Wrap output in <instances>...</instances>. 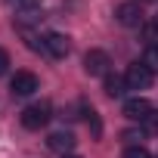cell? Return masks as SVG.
Returning a JSON list of instances; mask_svg holds the SVG:
<instances>
[{"label":"cell","mask_w":158,"mask_h":158,"mask_svg":"<svg viewBox=\"0 0 158 158\" xmlns=\"http://www.w3.org/2000/svg\"><path fill=\"white\" fill-rule=\"evenodd\" d=\"M124 158H152V155H149L143 146H130V149L124 152Z\"/></svg>","instance_id":"obj_13"},{"label":"cell","mask_w":158,"mask_h":158,"mask_svg":"<svg viewBox=\"0 0 158 158\" xmlns=\"http://www.w3.org/2000/svg\"><path fill=\"white\" fill-rule=\"evenodd\" d=\"M152 22H155V25H158V16H155V19H152Z\"/></svg>","instance_id":"obj_17"},{"label":"cell","mask_w":158,"mask_h":158,"mask_svg":"<svg viewBox=\"0 0 158 158\" xmlns=\"http://www.w3.org/2000/svg\"><path fill=\"white\" fill-rule=\"evenodd\" d=\"M102 90H106V96H112V99H118V96H124V90H127V81L121 74H106L102 77Z\"/></svg>","instance_id":"obj_9"},{"label":"cell","mask_w":158,"mask_h":158,"mask_svg":"<svg viewBox=\"0 0 158 158\" xmlns=\"http://www.w3.org/2000/svg\"><path fill=\"white\" fill-rule=\"evenodd\" d=\"M152 71L143 65V62H133V65H127V71H124V81H127V90H146L149 84H152Z\"/></svg>","instance_id":"obj_2"},{"label":"cell","mask_w":158,"mask_h":158,"mask_svg":"<svg viewBox=\"0 0 158 158\" xmlns=\"http://www.w3.org/2000/svg\"><path fill=\"white\" fill-rule=\"evenodd\" d=\"M6 68H10V53L0 47V74H6Z\"/></svg>","instance_id":"obj_15"},{"label":"cell","mask_w":158,"mask_h":158,"mask_svg":"<svg viewBox=\"0 0 158 158\" xmlns=\"http://www.w3.org/2000/svg\"><path fill=\"white\" fill-rule=\"evenodd\" d=\"M139 62H143L152 74H158V47H149V50L143 53V59H139Z\"/></svg>","instance_id":"obj_11"},{"label":"cell","mask_w":158,"mask_h":158,"mask_svg":"<svg viewBox=\"0 0 158 158\" xmlns=\"http://www.w3.org/2000/svg\"><path fill=\"white\" fill-rule=\"evenodd\" d=\"M74 143H77V139H74V133H68V130H56V133H50V139H47V146H50L53 152H62V155L71 152Z\"/></svg>","instance_id":"obj_8"},{"label":"cell","mask_w":158,"mask_h":158,"mask_svg":"<svg viewBox=\"0 0 158 158\" xmlns=\"http://www.w3.org/2000/svg\"><path fill=\"white\" fill-rule=\"evenodd\" d=\"M143 37L149 40V47H158V25H155V22L143 25Z\"/></svg>","instance_id":"obj_12"},{"label":"cell","mask_w":158,"mask_h":158,"mask_svg":"<svg viewBox=\"0 0 158 158\" xmlns=\"http://www.w3.org/2000/svg\"><path fill=\"white\" fill-rule=\"evenodd\" d=\"M149 112H152V102L143 99V96H130V99L124 102V115H127L130 121H146Z\"/></svg>","instance_id":"obj_6"},{"label":"cell","mask_w":158,"mask_h":158,"mask_svg":"<svg viewBox=\"0 0 158 158\" xmlns=\"http://www.w3.org/2000/svg\"><path fill=\"white\" fill-rule=\"evenodd\" d=\"M62 158H77V155H62Z\"/></svg>","instance_id":"obj_16"},{"label":"cell","mask_w":158,"mask_h":158,"mask_svg":"<svg viewBox=\"0 0 158 158\" xmlns=\"http://www.w3.org/2000/svg\"><path fill=\"white\" fill-rule=\"evenodd\" d=\"M84 118H87V124L93 127V136L99 139V136H102V124H99V115L93 112V106H84Z\"/></svg>","instance_id":"obj_10"},{"label":"cell","mask_w":158,"mask_h":158,"mask_svg":"<svg viewBox=\"0 0 158 158\" xmlns=\"http://www.w3.org/2000/svg\"><path fill=\"white\" fill-rule=\"evenodd\" d=\"M109 53L106 50H90L87 56H84V71L90 74V77H106L109 74Z\"/></svg>","instance_id":"obj_3"},{"label":"cell","mask_w":158,"mask_h":158,"mask_svg":"<svg viewBox=\"0 0 158 158\" xmlns=\"http://www.w3.org/2000/svg\"><path fill=\"white\" fill-rule=\"evenodd\" d=\"M115 16H118V22H121V25H127V28L143 25V10H139L136 3H121V6L115 10Z\"/></svg>","instance_id":"obj_7"},{"label":"cell","mask_w":158,"mask_h":158,"mask_svg":"<svg viewBox=\"0 0 158 158\" xmlns=\"http://www.w3.org/2000/svg\"><path fill=\"white\" fill-rule=\"evenodd\" d=\"M143 127H146V130H158V112H155V109H152V112L146 115V121H143Z\"/></svg>","instance_id":"obj_14"},{"label":"cell","mask_w":158,"mask_h":158,"mask_svg":"<svg viewBox=\"0 0 158 158\" xmlns=\"http://www.w3.org/2000/svg\"><path fill=\"white\" fill-rule=\"evenodd\" d=\"M10 90H13L16 96H31V93L37 90V77H34L31 71H16L13 81H10Z\"/></svg>","instance_id":"obj_5"},{"label":"cell","mask_w":158,"mask_h":158,"mask_svg":"<svg viewBox=\"0 0 158 158\" xmlns=\"http://www.w3.org/2000/svg\"><path fill=\"white\" fill-rule=\"evenodd\" d=\"M44 50H47L50 56H56V59H65V56H68V50H71V40H68V34L50 31V34L44 37Z\"/></svg>","instance_id":"obj_4"},{"label":"cell","mask_w":158,"mask_h":158,"mask_svg":"<svg viewBox=\"0 0 158 158\" xmlns=\"http://www.w3.org/2000/svg\"><path fill=\"white\" fill-rule=\"evenodd\" d=\"M50 118H53L50 102H31L28 109H22V124H25L28 130H40Z\"/></svg>","instance_id":"obj_1"}]
</instances>
